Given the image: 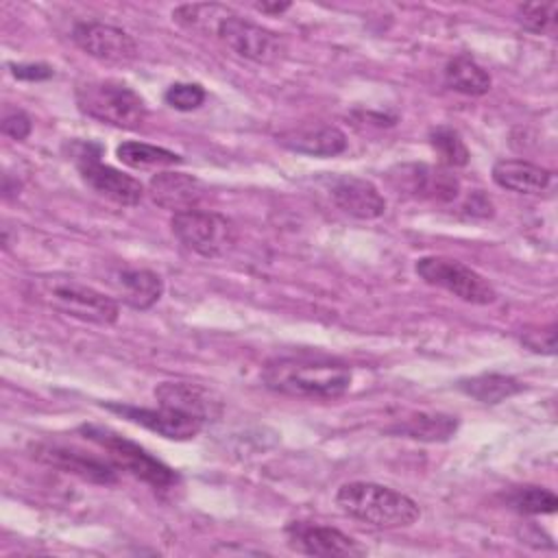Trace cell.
I'll use <instances>...</instances> for the list:
<instances>
[{
  "label": "cell",
  "mask_w": 558,
  "mask_h": 558,
  "mask_svg": "<svg viewBox=\"0 0 558 558\" xmlns=\"http://www.w3.org/2000/svg\"><path fill=\"white\" fill-rule=\"evenodd\" d=\"M351 366L316 355L272 357L262 368V381L268 390L296 399H338L351 386Z\"/></svg>",
  "instance_id": "6da1fadb"
},
{
  "label": "cell",
  "mask_w": 558,
  "mask_h": 558,
  "mask_svg": "<svg viewBox=\"0 0 558 558\" xmlns=\"http://www.w3.org/2000/svg\"><path fill=\"white\" fill-rule=\"evenodd\" d=\"M24 294L46 310L92 325H113L120 316L111 296L70 275H35L24 283Z\"/></svg>",
  "instance_id": "7a4b0ae2"
},
{
  "label": "cell",
  "mask_w": 558,
  "mask_h": 558,
  "mask_svg": "<svg viewBox=\"0 0 558 558\" xmlns=\"http://www.w3.org/2000/svg\"><path fill=\"white\" fill-rule=\"evenodd\" d=\"M336 506L351 519L379 530L410 527L421 519L418 504L375 482H349L336 493Z\"/></svg>",
  "instance_id": "3957f363"
},
{
  "label": "cell",
  "mask_w": 558,
  "mask_h": 558,
  "mask_svg": "<svg viewBox=\"0 0 558 558\" xmlns=\"http://www.w3.org/2000/svg\"><path fill=\"white\" fill-rule=\"evenodd\" d=\"M78 109L105 124L118 129H140L146 120L144 98L118 78H94L76 87Z\"/></svg>",
  "instance_id": "277c9868"
},
{
  "label": "cell",
  "mask_w": 558,
  "mask_h": 558,
  "mask_svg": "<svg viewBox=\"0 0 558 558\" xmlns=\"http://www.w3.org/2000/svg\"><path fill=\"white\" fill-rule=\"evenodd\" d=\"M81 434L85 438H89L92 442H96L98 447H102L109 453V460L131 473L133 477L142 480L144 484L153 486V488H172L177 484V473L163 464L161 460H157L155 456H150L144 447H140L137 442L107 429L100 425H83Z\"/></svg>",
  "instance_id": "5b68a950"
},
{
  "label": "cell",
  "mask_w": 558,
  "mask_h": 558,
  "mask_svg": "<svg viewBox=\"0 0 558 558\" xmlns=\"http://www.w3.org/2000/svg\"><path fill=\"white\" fill-rule=\"evenodd\" d=\"M214 37L231 54L257 65H275L288 52V46L279 33L255 24L235 11L218 24Z\"/></svg>",
  "instance_id": "8992f818"
},
{
  "label": "cell",
  "mask_w": 558,
  "mask_h": 558,
  "mask_svg": "<svg viewBox=\"0 0 558 558\" xmlns=\"http://www.w3.org/2000/svg\"><path fill=\"white\" fill-rule=\"evenodd\" d=\"M416 275L436 288L447 290L449 294L471 303V305H490L497 299L493 283L480 275L475 268L462 264L460 259L442 255H425L414 264Z\"/></svg>",
  "instance_id": "52a82bcc"
},
{
  "label": "cell",
  "mask_w": 558,
  "mask_h": 558,
  "mask_svg": "<svg viewBox=\"0 0 558 558\" xmlns=\"http://www.w3.org/2000/svg\"><path fill=\"white\" fill-rule=\"evenodd\" d=\"M170 229L185 248L203 257H220L238 240V229L227 216L198 207L172 214Z\"/></svg>",
  "instance_id": "ba28073f"
},
{
  "label": "cell",
  "mask_w": 558,
  "mask_h": 558,
  "mask_svg": "<svg viewBox=\"0 0 558 558\" xmlns=\"http://www.w3.org/2000/svg\"><path fill=\"white\" fill-rule=\"evenodd\" d=\"M286 543L290 549L305 554V556H320V558H353L362 556L366 549L351 538L349 534L340 532L338 527L312 523V521H290L283 530Z\"/></svg>",
  "instance_id": "9c48e42d"
},
{
  "label": "cell",
  "mask_w": 558,
  "mask_h": 558,
  "mask_svg": "<svg viewBox=\"0 0 558 558\" xmlns=\"http://www.w3.org/2000/svg\"><path fill=\"white\" fill-rule=\"evenodd\" d=\"M100 148L96 153H89V144L81 146V150L76 153V168L83 177V181L98 192L100 196L118 203V205H137L144 196V185L131 177L124 174L122 170L107 166L98 159Z\"/></svg>",
  "instance_id": "30bf717a"
},
{
  "label": "cell",
  "mask_w": 558,
  "mask_h": 558,
  "mask_svg": "<svg viewBox=\"0 0 558 558\" xmlns=\"http://www.w3.org/2000/svg\"><path fill=\"white\" fill-rule=\"evenodd\" d=\"M105 408L168 440H190L198 436L205 425L203 418L174 408H166V405L142 408V405H129V403H107Z\"/></svg>",
  "instance_id": "8fae6325"
},
{
  "label": "cell",
  "mask_w": 558,
  "mask_h": 558,
  "mask_svg": "<svg viewBox=\"0 0 558 558\" xmlns=\"http://www.w3.org/2000/svg\"><path fill=\"white\" fill-rule=\"evenodd\" d=\"M72 39L83 52L105 63L122 65L137 57L135 39L113 24L81 22L74 26Z\"/></svg>",
  "instance_id": "7c38bea8"
},
{
  "label": "cell",
  "mask_w": 558,
  "mask_h": 558,
  "mask_svg": "<svg viewBox=\"0 0 558 558\" xmlns=\"http://www.w3.org/2000/svg\"><path fill=\"white\" fill-rule=\"evenodd\" d=\"M331 203L357 220H375L386 211V198L373 181L355 174H331L325 181Z\"/></svg>",
  "instance_id": "4fadbf2b"
},
{
  "label": "cell",
  "mask_w": 558,
  "mask_h": 558,
  "mask_svg": "<svg viewBox=\"0 0 558 558\" xmlns=\"http://www.w3.org/2000/svg\"><path fill=\"white\" fill-rule=\"evenodd\" d=\"M33 456L48 466L78 475L94 484H116L118 480V473H116L118 466L111 460L109 462L98 460L74 447H65L57 442H39L33 447Z\"/></svg>",
  "instance_id": "5bb4252c"
},
{
  "label": "cell",
  "mask_w": 558,
  "mask_h": 558,
  "mask_svg": "<svg viewBox=\"0 0 558 558\" xmlns=\"http://www.w3.org/2000/svg\"><path fill=\"white\" fill-rule=\"evenodd\" d=\"M148 196L161 209L179 214V211L196 209V205L205 196V185L194 174L161 170L150 177Z\"/></svg>",
  "instance_id": "9a60e30c"
},
{
  "label": "cell",
  "mask_w": 558,
  "mask_h": 558,
  "mask_svg": "<svg viewBox=\"0 0 558 558\" xmlns=\"http://www.w3.org/2000/svg\"><path fill=\"white\" fill-rule=\"evenodd\" d=\"M277 142L292 153L310 157H336L347 150V135L336 124L294 129L277 135Z\"/></svg>",
  "instance_id": "2e32d148"
},
{
  "label": "cell",
  "mask_w": 558,
  "mask_h": 558,
  "mask_svg": "<svg viewBox=\"0 0 558 558\" xmlns=\"http://www.w3.org/2000/svg\"><path fill=\"white\" fill-rule=\"evenodd\" d=\"M155 399L159 405L194 414L203 421L220 412V401L207 388L192 381H161L155 388Z\"/></svg>",
  "instance_id": "e0dca14e"
},
{
  "label": "cell",
  "mask_w": 558,
  "mask_h": 558,
  "mask_svg": "<svg viewBox=\"0 0 558 558\" xmlns=\"http://www.w3.org/2000/svg\"><path fill=\"white\" fill-rule=\"evenodd\" d=\"M493 181L517 194H541L549 187L551 172L523 159H499L493 166Z\"/></svg>",
  "instance_id": "ac0fdd59"
},
{
  "label": "cell",
  "mask_w": 558,
  "mask_h": 558,
  "mask_svg": "<svg viewBox=\"0 0 558 558\" xmlns=\"http://www.w3.org/2000/svg\"><path fill=\"white\" fill-rule=\"evenodd\" d=\"M113 286L120 299L133 310L153 307L163 294V281L148 268H122L113 275Z\"/></svg>",
  "instance_id": "d6986e66"
},
{
  "label": "cell",
  "mask_w": 558,
  "mask_h": 558,
  "mask_svg": "<svg viewBox=\"0 0 558 558\" xmlns=\"http://www.w3.org/2000/svg\"><path fill=\"white\" fill-rule=\"evenodd\" d=\"M458 388L482 403H501L523 390V384L512 375L501 373H482L473 377H464L458 381Z\"/></svg>",
  "instance_id": "ffe728a7"
},
{
  "label": "cell",
  "mask_w": 558,
  "mask_h": 558,
  "mask_svg": "<svg viewBox=\"0 0 558 558\" xmlns=\"http://www.w3.org/2000/svg\"><path fill=\"white\" fill-rule=\"evenodd\" d=\"M410 170L412 172L401 168L403 174H399V177L405 179L408 190L414 192L416 196H427V198H436V201H451L458 196L460 185L445 170L429 168V166H412Z\"/></svg>",
  "instance_id": "44dd1931"
},
{
  "label": "cell",
  "mask_w": 558,
  "mask_h": 558,
  "mask_svg": "<svg viewBox=\"0 0 558 558\" xmlns=\"http://www.w3.org/2000/svg\"><path fill=\"white\" fill-rule=\"evenodd\" d=\"M445 83L458 94L482 96L490 89V74L469 54H458L445 68Z\"/></svg>",
  "instance_id": "7402d4cb"
},
{
  "label": "cell",
  "mask_w": 558,
  "mask_h": 558,
  "mask_svg": "<svg viewBox=\"0 0 558 558\" xmlns=\"http://www.w3.org/2000/svg\"><path fill=\"white\" fill-rule=\"evenodd\" d=\"M458 427V421L456 416H449V414H414L397 425H392L388 432L392 434H401V436H408V438H414V440H427V442H440V440H447L453 436Z\"/></svg>",
  "instance_id": "603a6c76"
},
{
  "label": "cell",
  "mask_w": 558,
  "mask_h": 558,
  "mask_svg": "<svg viewBox=\"0 0 558 558\" xmlns=\"http://www.w3.org/2000/svg\"><path fill=\"white\" fill-rule=\"evenodd\" d=\"M233 9L227 4H218V2H192V4H179L172 11V17L179 26L194 31V33H203V35H214L218 24L231 15Z\"/></svg>",
  "instance_id": "cb8c5ba5"
},
{
  "label": "cell",
  "mask_w": 558,
  "mask_h": 558,
  "mask_svg": "<svg viewBox=\"0 0 558 558\" xmlns=\"http://www.w3.org/2000/svg\"><path fill=\"white\" fill-rule=\"evenodd\" d=\"M118 159L135 170H148V168H170V166H179L183 159L181 155L161 148V146H153L146 142H122L116 148Z\"/></svg>",
  "instance_id": "d4e9b609"
},
{
  "label": "cell",
  "mask_w": 558,
  "mask_h": 558,
  "mask_svg": "<svg viewBox=\"0 0 558 558\" xmlns=\"http://www.w3.org/2000/svg\"><path fill=\"white\" fill-rule=\"evenodd\" d=\"M506 504L521 514H551L556 512L558 499L543 486H521L506 495Z\"/></svg>",
  "instance_id": "484cf974"
},
{
  "label": "cell",
  "mask_w": 558,
  "mask_h": 558,
  "mask_svg": "<svg viewBox=\"0 0 558 558\" xmlns=\"http://www.w3.org/2000/svg\"><path fill=\"white\" fill-rule=\"evenodd\" d=\"M429 144L445 166L462 168L469 163V148L460 133L451 126H436L429 131Z\"/></svg>",
  "instance_id": "4316f807"
},
{
  "label": "cell",
  "mask_w": 558,
  "mask_h": 558,
  "mask_svg": "<svg viewBox=\"0 0 558 558\" xmlns=\"http://www.w3.org/2000/svg\"><path fill=\"white\" fill-rule=\"evenodd\" d=\"M556 13L558 4L556 2H527L519 7V24L536 35L551 33L556 26Z\"/></svg>",
  "instance_id": "83f0119b"
},
{
  "label": "cell",
  "mask_w": 558,
  "mask_h": 558,
  "mask_svg": "<svg viewBox=\"0 0 558 558\" xmlns=\"http://www.w3.org/2000/svg\"><path fill=\"white\" fill-rule=\"evenodd\" d=\"M205 96L207 94L198 83H172L166 89L163 100L177 111H194L205 102Z\"/></svg>",
  "instance_id": "f1b7e54d"
},
{
  "label": "cell",
  "mask_w": 558,
  "mask_h": 558,
  "mask_svg": "<svg viewBox=\"0 0 558 558\" xmlns=\"http://www.w3.org/2000/svg\"><path fill=\"white\" fill-rule=\"evenodd\" d=\"M31 129H33L31 118L24 111H13V113L4 116V120H2V133L17 142L26 140L31 135Z\"/></svg>",
  "instance_id": "f546056e"
},
{
  "label": "cell",
  "mask_w": 558,
  "mask_h": 558,
  "mask_svg": "<svg viewBox=\"0 0 558 558\" xmlns=\"http://www.w3.org/2000/svg\"><path fill=\"white\" fill-rule=\"evenodd\" d=\"M523 342H525L532 351H536V353H547V355H551L554 349H556V327L549 325V327L543 329L541 333H530V336L523 338Z\"/></svg>",
  "instance_id": "4dcf8cb0"
},
{
  "label": "cell",
  "mask_w": 558,
  "mask_h": 558,
  "mask_svg": "<svg viewBox=\"0 0 558 558\" xmlns=\"http://www.w3.org/2000/svg\"><path fill=\"white\" fill-rule=\"evenodd\" d=\"M11 74L20 81H44L52 76V68L46 63H20L11 65Z\"/></svg>",
  "instance_id": "1f68e13d"
},
{
  "label": "cell",
  "mask_w": 558,
  "mask_h": 558,
  "mask_svg": "<svg viewBox=\"0 0 558 558\" xmlns=\"http://www.w3.org/2000/svg\"><path fill=\"white\" fill-rule=\"evenodd\" d=\"M255 9L262 13H283L286 9H290V2H259L255 4Z\"/></svg>",
  "instance_id": "d6a6232c"
}]
</instances>
